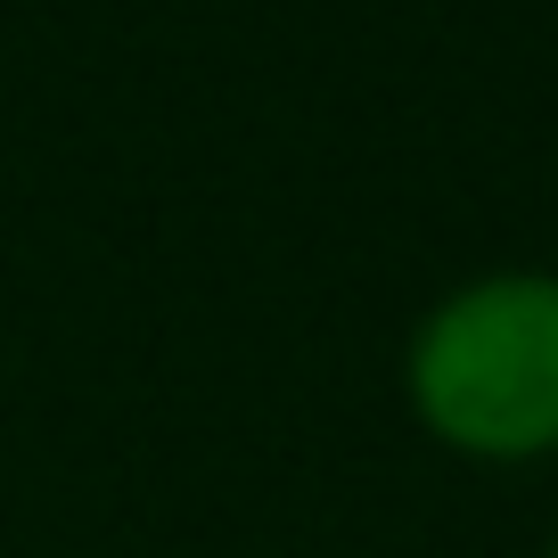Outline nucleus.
Listing matches in <instances>:
<instances>
[{
	"label": "nucleus",
	"instance_id": "f257e3e1",
	"mask_svg": "<svg viewBox=\"0 0 558 558\" xmlns=\"http://www.w3.org/2000/svg\"><path fill=\"white\" fill-rule=\"evenodd\" d=\"M411 418L460 460L558 452V271H485L411 329L402 345Z\"/></svg>",
	"mask_w": 558,
	"mask_h": 558
},
{
	"label": "nucleus",
	"instance_id": "f03ea898",
	"mask_svg": "<svg viewBox=\"0 0 558 558\" xmlns=\"http://www.w3.org/2000/svg\"><path fill=\"white\" fill-rule=\"evenodd\" d=\"M542 558H558V542H550V550H542Z\"/></svg>",
	"mask_w": 558,
	"mask_h": 558
}]
</instances>
